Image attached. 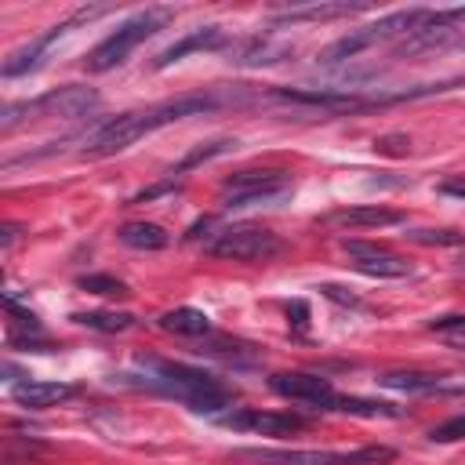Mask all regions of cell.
Here are the masks:
<instances>
[{
	"label": "cell",
	"mask_w": 465,
	"mask_h": 465,
	"mask_svg": "<svg viewBox=\"0 0 465 465\" xmlns=\"http://www.w3.org/2000/svg\"><path fill=\"white\" fill-rule=\"evenodd\" d=\"M222 102H229V98L207 91V94H182V98H171V102H160V105H149V109H138V113H124V116H116V120H109V124H102L98 131L87 134L84 156H94V160L113 156V153L134 145L138 138H145V134H153V131H160L174 120L211 113Z\"/></svg>",
	"instance_id": "1"
},
{
	"label": "cell",
	"mask_w": 465,
	"mask_h": 465,
	"mask_svg": "<svg viewBox=\"0 0 465 465\" xmlns=\"http://www.w3.org/2000/svg\"><path fill=\"white\" fill-rule=\"evenodd\" d=\"M153 389L182 400L189 411L196 414H218L225 407H232V392L207 371L200 367H189V363H153V371L145 374Z\"/></svg>",
	"instance_id": "2"
},
{
	"label": "cell",
	"mask_w": 465,
	"mask_h": 465,
	"mask_svg": "<svg viewBox=\"0 0 465 465\" xmlns=\"http://www.w3.org/2000/svg\"><path fill=\"white\" fill-rule=\"evenodd\" d=\"M429 18V7H411V11H392V15H385V18H378V22H371V25H360V29H352V33H345L341 40H334L327 51H323V65H338V62H345V58H356L360 51H367V47H374V44H381V40H389V36H411V33H418L421 29V22Z\"/></svg>",
	"instance_id": "3"
},
{
	"label": "cell",
	"mask_w": 465,
	"mask_h": 465,
	"mask_svg": "<svg viewBox=\"0 0 465 465\" xmlns=\"http://www.w3.org/2000/svg\"><path fill=\"white\" fill-rule=\"evenodd\" d=\"M98 109V91L94 87H84V84H65V87H54L40 98H29V102H15L4 109L0 116V127L11 131L18 120L25 116H58V120H76V116H87Z\"/></svg>",
	"instance_id": "4"
},
{
	"label": "cell",
	"mask_w": 465,
	"mask_h": 465,
	"mask_svg": "<svg viewBox=\"0 0 465 465\" xmlns=\"http://www.w3.org/2000/svg\"><path fill=\"white\" fill-rule=\"evenodd\" d=\"M163 22H167V11H160V7H149V11L131 15L127 22H120V25L87 54V69H91V73H105V69L124 65L127 54H131L142 40H149L156 29H163Z\"/></svg>",
	"instance_id": "5"
},
{
	"label": "cell",
	"mask_w": 465,
	"mask_h": 465,
	"mask_svg": "<svg viewBox=\"0 0 465 465\" xmlns=\"http://www.w3.org/2000/svg\"><path fill=\"white\" fill-rule=\"evenodd\" d=\"M236 461L258 465H392V447H360V450H236Z\"/></svg>",
	"instance_id": "6"
},
{
	"label": "cell",
	"mask_w": 465,
	"mask_h": 465,
	"mask_svg": "<svg viewBox=\"0 0 465 465\" xmlns=\"http://www.w3.org/2000/svg\"><path fill=\"white\" fill-rule=\"evenodd\" d=\"M222 193H225V207L229 211H243V207H269V203H280L291 196V182L283 171H236L222 182Z\"/></svg>",
	"instance_id": "7"
},
{
	"label": "cell",
	"mask_w": 465,
	"mask_h": 465,
	"mask_svg": "<svg viewBox=\"0 0 465 465\" xmlns=\"http://www.w3.org/2000/svg\"><path fill=\"white\" fill-rule=\"evenodd\" d=\"M280 247L283 240L272 229H258V225H229L211 240V254L232 262H265L280 254Z\"/></svg>",
	"instance_id": "8"
},
{
	"label": "cell",
	"mask_w": 465,
	"mask_h": 465,
	"mask_svg": "<svg viewBox=\"0 0 465 465\" xmlns=\"http://www.w3.org/2000/svg\"><path fill=\"white\" fill-rule=\"evenodd\" d=\"M269 389L276 396H283V400L305 403L309 411H334V403H338V392H334L331 378L312 374V371H283V374H272L269 378Z\"/></svg>",
	"instance_id": "9"
},
{
	"label": "cell",
	"mask_w": 465,
	"mask_h": 465,
	"mask_svg": "<svg viewBox=\"0 0 465 465\" xmlns=\"http://www.w3.org/2000/svg\"><path fill=\"white\" fill-rule=\"evenodd\" d=\"M98 15H105V7H87V11H76L73 18H65V22H58V25H51L40 40H33L29 47H22V51H15L7 62H4V76H22V73H29V69H40L44 65V54H47V47L58 40V36H65L73 25H80V22H91V18H98Z\"/></svg>",
	"instance_id": "10"
},
{
	"label": "cell",
	"mask_w": 465,
	"mask_h": 465,
	"mask_svg": "<svg viewBox=\"0 0 465 465\" xmlns=\"http://www.w3.org/2000/svg\"><path fill=\"white\" fill-rule=\"evenodd\" d=\"M349 262L356 272L363 276H378V280H396V276H411V262L385 251V247H374V243H363V240H341Z\"/></svg>",
	"instance_id": "11"
},
{
	"label": "cell",
	"mask_w": 465,
	"mask_h": 465,
	"mask_svg": "<svg viewBox=\"0 0 465 465\" xmlns=\"http://www.w3.org/2000/svg\"><path fill=\"white\" fill-rule=\"evenodd\" d=\"M222 425L229 429H243V432H258V436H294L305 429V418L302 414H291V411H232V414H222L218 418Z\"/></svg>",
	"instance_id": "12"
},
{
	"label": "cell",
	"mask_w": 465,
	"mask_h": 465,
	"mask_svg": "<svg viewBox=\"0 0 465 465\" xmlns=\"http://www.w3.org/2000/svg\"><path fill=\"white\" fill-rule=\"evenodd\" d=\"M225 44H229V36H225L222 25H200V29H193V33H185L182 40H174L171 47H163V51L156 54L153 69H167L171 62H182V58L193 54V51H218V47H225Z\"/></svg>",
	"instance_id": "13"
},
{
	"label": "cell",
	"mask_w": 465,
	"mask_h": 465,
	"mask_svg": "<svg viewBox=\"0 0 465 465\" xmlns=\"http://www.w3.org/2000/svg\"><path fill=\"white\" fill-rule=\"evenodd\" d=\"M327 225H349V229H381V225H400L403 214L392 207H378V203H360V207H338L323 218Z\"/></svg>",
	"instance_id": "14"
},
{
	"label": "cell",
	"mask_w": 465,
	"mask_h": 465,
	"mask_svg": "<svg viewBox=\"0 0 465 465\" xmlns=\"http://www.w3.org/2000/svg\"><path fill=\"white\" fill-rule=\"evenodd\" d=\"M11 392H15V400H18L22 407H29V411H44V407H54V403L69 400L76 389L65 385V381H22V385H15Z\"/></svg>",
	"instance_id": "15"
},
{
	"label": "cell",
	"mask_w": 465,
	"mask_h": 465,
	"mask_svg": "<svg viewBox=\"0 0 465 465\" xmlns=\"http://www.w3.org/2000/svg\"><path fill=\"white\" fill-rule=\"evenodd\" d=\"M363 11V4H305V7H287L283 15H276V25H298V22H331L341 15H356Z\"/></svg>",
	"instance_id": "16"
},
{
	"label": "cell",
	"mask_w": 465,
	"mask_h": 465,
	"mask_svg": "<svg viewBox=\"0 0 465 465\" xmlns=\"http://www.w3.org/2000/svg\"><path fill=\"white\" fill-rule=\"evenodd\" d=\"M116 240L124 247H134V251H163L171 243V236L156 222H127L116 229Z\"/></svg>",
	"instance_id": "17"
},
{
	"label": "cell",
	"mask_w": 465,
	"mask_h": 465,
	"mask_svg": "<svg viewBox=\"0 0 465 465\" xmlns=\"http://www.w3.org/2000/svg\"><path fill=\"white\" fill-rule=\"evenodd\" d=\"M160 327L171 331V334H182V338H200V334H211V316L203 309L182 305V309L163 312L160 316Z\"/></svg>",
	"instance_id": "18"
},
{
	"label": "cell",
	"mask_w": 465,
	"mask_h": 465,
	"mask_svg": "<svg viewBox=\"0 0 465 465\" xmlns=\"http://www.w3.org/2000/svg\"><path fill=\"white\" fill-rule=\"evenodd\" d=\"M232 145H236L232 138H218V142H203V145H196V149H189V153H185V156H182V160H178V163L171 167V174H167V178H174V182H178V178H182L185 171H193V167H200V163H207V160H214V156H222V153H229Z\"/></svg>",
	"instance_id": "19"
},
{
	"label": "cell",
	"mask_w": 465,
	"mask_h": 465,
	"mask_svg": "<svg viewBox=\"0 0 465 465\" xmlns=\"http://www.w3.org/2000/svg\"><path fill=\"white\" fill-rule=\"evenodd\" d=\"M385 389H403V392H429L440 385V374H425V371H389L378 378Z\"/></svg>",
	"instance_id": "20"
},
{
	"label": "cell",
	"mask_w": 465,
	"mask_h": 465,
	"mask_svg": "<svg viewBox=\"0 0 465 465\" xmlns=\"http://www.w3.org/2000/svg\"><path fill=\"white\" fill-rule=\"evenodd\" d=\"M334 411L345 414H360V418H400V407L381 403V400H360V396H338Z\"/></svg>",
	"instance_id": "21"
},
{
	"label": "cell",
	"mask_w": 465,
	"mask_h": 465,
	"mask_svg": "<svg viewBox=\"0 0 465 465\" xmlns=\"http://www.w3.org/2000/svg\"><path fill=\"white\" fill-rule=\"evenodd\" d=\"M73 320H76L80 327L105 331V334H116V331L134 327V316H131V312H73Z\"/></svg>",
	"instance_id": "22"
},
{
	"label": "cell",
	"mask_w": 465,
	"mask_h": 465,
	"mask_svg": "<svg viewBox=\"0 0 465 465\" xmlns=\"http://www.w3.org/2000/svg\"><path fill=\"white\" fill-rule=\"evenodd\" d=\"M80 291L87 294H102V298H127V283L109 276V272H91V276H80Z\"/></svg>",
	"instance_id": "23"
},
{
	"label": "cell",
	"mask_w": 465,
	"mask_h": 465,
	"mask_svg": "<svg viewBox=\"0 0 465 465\" xmlns=\"http://www.w3.org/2000/svg\"><path fill=\"white\" fill-rule=\"evenodd\" d=\"M407 236L414 243H436V247H461L465 243V232H458V229H414Z\"/></svg>",
	"instance_id": "24"
},
{
	"label": "cell",
	"mask_w": 465,
	"mask_h": 465,
	"mask_svg": "<svg viewBox=\"0 0 465 465\" xmlns=\"http://www.w3.org/2000/svg\"><path fill=\"white\" fill-rule=\"evenodd\" d=\"M280 54H287V47H269V44H262V40H254L251 47H243L240 51V65H269V62H280Z\"/></svg>",
	"instance_id": "25"
},
{
	"label": "cell",
	"mask_w": 465,
	"mask_h": 465,
	"mask_svg": "<svg viewBox=\"0 0 465 465\" xmlns=\"http://www.w3.org/2000/svg\"><path fill=\"white\" fill-rule=\"evenodd\" d=\"M429 440H432V443H454V440H465V414H454V418L440 421L436 429H429Z\"/></svg>",
	"instance_id": "26"
},
{
	"label": "cell",
	"mask_w": 465,
	"mask_h": 465,
	"mask_svg": "<svg viewBox=\"0 0 465 465\" xmlns=\"http://www.w3.org/2000/svg\"><path fill=\"white\" fill-rule=\"evenodd\" d=\"M443 196H454V200H465V174H450V178H443L440 185H436Z\"/></svg>",
	"instance_id": "27"
},
{
	"label": "cell",
	"mask_w": 465,
	"mask_h": 465,
	"mask_svg": "<svg viewBox=\"0 0 465 465\" xmlns=\"http://www.w3.org/2000/svg\"><path fill=\"white\" fill-rule=\"evenodd\" d=\"M291 312H294V327L305 331V327H309V309H305V302H291V305H287V316H291Z\"/></svg>",
	"instance_id": "28"
},
{
	"label": "cell",
	"mask_w": 465,
	"mask_h": 465,
	"mask_svg": "<svg viewBox=\"0 0 465 465\" xmlns=\"http://www.w3.org/2000/svg\"><path fill=\"white\" fill-rule=\"evenodd\" d=\"M320 291H323L327 298H334V302H345V305H356V298H352V294H345V287H334V283H323Z\"/></svg>",
	"instance_id": "29"
},
{
	"label": "cell",
	"mask_w": 465,
	"mask_h": 465,
	"mask_svg": "<svg viewBox=\"0 0 465 465\" xmlns=\"http://www.w3.org/2000/svg\"><path fill=\"white\" fill-rule=\"evenodd\" d=\"M15 236H18V229H15V225H4V236H0V243H4V247H11V243H15Z\"/></svg>",
	"instance_id": "30"
},
{
	"label": "cell",
	"mask_w": 465,
	"mask_h": 465,
	"mask_svg": "<svg viewBox=\"0 0 465 465\" xmlns=\"http://www.w3.org/2000/svg\"><path fill=\"white\" fill-rule=\"evenodd\" d=\"M461 272H465V262H461Z\"/></svg>",
	"instance_id": "31"
}]
</instances>
